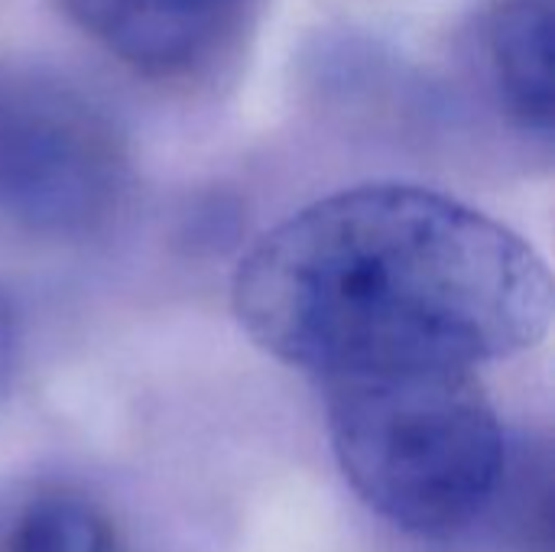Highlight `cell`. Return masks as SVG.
Listing matches in <instances>:
<instances>
[{"label":"cell","mask_w":555,"mask_h":552,"mask_svg":"<svg viewBox=\"0 0 555 552\" xmlns=\"http://www.w3.org/2000/svg\"><path fill=\"white\" fill-rule=\"evenodd\" d=\"M488 62L507 114L553 130V0H504L488 20Z\"/></svg>","instance_id":"5b68a950"},{"label":"cell","mask_w":555,"mask_h":552,"mask_svg":"<svg viewBox=\"0 0 555 552\" xmlns=\"http://www.w3.org/2000/svg\"><path fill=\"white\" fill-rule=\"evenodd\" d=\"M328 433L358 498L406 534L465 530L504 478V433L472 371L328 381Z\"/></svg>","instance_id":"7a4b0ae2"},{"label":"cell","mask_w":555,"mask_h":552,"mask_svg":"<svg viewBox=\"0 0 555 552\" xmlns=\"http://www.w3.org/2000/svg\"><path fill=\"white\" fill-rule=\"evenodd\" d=\"M107 120L75 91L23 81L0 88V205L29 221H78L117 182Z\"/></svg>","instance_id":"3957f363"},{"label":"cell","mask_w":555,"mask_h":552,"mask_svg":"<svg viewBox=\"0 0 555 552\" xmlns=\"http://www.w3.org/2000/svg\"><path fill=\"white\" fill-rule=\"evenodd\" d=\"M0 552H127V547L94 501L72 491H42L3 527Z\"/></svg>","instance_id":"8992f818"},{"label":"cell","mask_w":555,"mask_h":552,"mask_svg":"<svg viewBox=\"0 0 555 552\" xmlns=\"http://www.w3.org/2000/svg\"><path fill=\"white\" fill-rule=\"evenodd\" d=\"M234 312L260 348L325 384L472 371L546 338L553 277L491 215L371 182L267 231L234 273Z\"/></svg>","instance_id":"6da1fadb"},{"label":"cell","mask_w":555,"mask_h":552,"mask_svg":"<svg viewBox=\"0 0 555 552\" xmlns=\"http://www.w3.org/2000/svg\"><path fill=\"white\" fill-rule=\"evenodd\" d=\"M16 348H20V338H16V319H13L10 303H7V299H3V293H0V400L7 397V387H10V381H13Z\"/></svg>","instance_id":"52a82bcc"},{"label":"cell","mask_w":555,"mask_h":552,"mask_svg":"<svg viewBox=\"0 0 555 552\" xmlns=\"http://www.w3.org/2000/svg\"><path fill=\"white\" fill-rule=\"evenodd\" d=\"M75 7L117 59L166 78L218 55L254 0H75Z\"/></svg>","instance_id":"277c9868"}]
</instances>
